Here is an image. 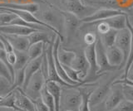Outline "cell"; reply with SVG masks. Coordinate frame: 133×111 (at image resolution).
I'll list each match as a JSON object with an SVG mask.
<instances>
[{
  "label": "cell",
  "mask_w": 133,
  "mask_h": 111,
  "mask_svg": "<svg viewBox=\"0 0 133 111\" xmlns=\"http://www.w3.org/2000/svg\"><path fill=\"white\" fill-rule=\"evenodd\" d=\"M45 46L46 44L43 42H37L30 45L27 51L29 60L36 59L43 55L45 51Z\"/></svg>",
  "instance_id": "obj_22"
},
{
  "label": "cell",
  "mask_w": 133,
  "mask_h": 111,
  "mask_svg": "<svg viewBox=\"0 0 133 111\" xmlns=\"http://www.w3.org/2000/svg\"><path fill=\"white\" fill-rule=\"evenodd\" d=\"M46 87H47L49 93L55 103V111H60V104H61V96H62V85L56 81L48 80L46 81Z\"/></svg>",
  "instance_id": "obj_17"
},
{
  "label": "cell",
  "mask_w": 133,
  "mask_h": 111,
  "mask_svg": "<svg viewBox=\"0 0 133 111\" xmlns=\"http://www.w3.org/2000/svg\"><path fill=\"white\" fill-rule=\"evenodd\" d=\"M14 51L16 53V56H17L15 65H14V71H15L17 70L22 69L26 66V65L30 60H29L28 51Z\"/></svg>",
  "instance_id": "obj_24"
},
{
  "label": "cell",
  "mask_w": 133,
  "mask_h": 111,
  "mask_svg": "<svg viewBox=\"0 0 133 111\" xmlns=\"http://www.w3.org/2000/svg\"><path fill=\"white\" fill-rule=\"evenodd\" d=\"M43 56H44V53L41 56L37 57V58H36V59L30 60L28 62V64L26 65V66H25L24 82L22 85V87H21V89H22L23 91L26 90L28 82L31 79V77L34 75L37 71H39V70L41 69L42 64H43Z\"/></svg>",
  "instance_id": "obj_13"
},
{
  "label": "cell",
  "mask_w": 133,
  "mask_h": 111,
  "mask_svg": "<svg viewBox=\"0 0 133 111\" xmlns=\"http://www.w3.org/2000/svg\"><path fill=\"white\" fill-rule=\"evenodd\" d=\"M63 111H70V110H63Z\"/></svg>",
  "instance_id": "obj_47"
},
{
  "label": "cell",
  "mask_w": 133,
  "mask_h": 111,
  "mask_svg": "<svg viewBox=\"0 0 133 111\" xmlns=\"http://www.w3.org/2000/svg\"><path fill=\"white\" fill-rule=\"evenodd\" d=\"M106 53L108 62L111 65L116 69L124 66V55L122 51L115 45L106 48Z\"/></svg>",
  "instance_id": "obj_14"
},
{
  "label": "cell",
  "mask_w": 133,
  "mask_h": 111,
  "mask_svg": "<svg viewBox=\"0 0 133 111\" xmlns=\"http://www.w3.org/2000/svg\"><path fill=\"white\" fill-rule=\"evenodd\" d=\"M62 16H63V31L66 34V38H70L76 31L78 29L82 24L81 19H79L76 15L73 13H71L69 12H66L64 10H61Z\"/></svg>",
  "instance_id": "obj_10"
},
{
  "label": "cell",
  "mask_w": 133,
  "mask_h": 111,
  "mask_svg": "<svg viewBox=\"0 0 133 111\" xmlns=\"http://www.w3.org/2000/svg\"><path fill=\"white\" fill-rule=\"evenodd\" d=\"M14 94L15 105L20 111H36L34 103L28 96H27L23 90L18 87L12 90Z\"/></svg>",
  "instance_id": "obj_11"
},
{
  "label": "cell",
  "mask_w": 133,
  "mask_h": 111,
  "mask_svg": "<svg viewBox=\"0 0 133 111\" xmlns=\"http://www.w3.org/2000/svg\"><path fill=\"white\" fill-rule=\"evenodd\" d=\"M32 101H33V103H34L36 111H49L47 105H46L43 102V100H42L41 97L37 99V100H32Z\"/></svg>",
  "instance_id": "obj_37"
},
{
  "label": "cell",
  "mask_w": 133,
  "mask_h": 111,
  "mask_svg": "<svg viewBox=\"0 0 133 111\" xmlns=\"http://www.w3.org/2000/svg\"><path fill=\"white\" fill-rule=\"evenodd\" d=\"M126 13L127 12L118 10V9L102 8V9H98L94 13L88 16V17L82 19L81 23L84 24H94L98 22H102L103 20H106L109 18L113 17V16L123 14Z\"/></svg>",
  "instance_id": "obj_7"
},
{
  "label": "cell",
  "mask_w": 133,
  "mask_h": 111,
  "mask_svg": "<svg viewBox=\"0 0 133 111\" xmlns=\"http://www.w3.org/2000/svg\"><path fill=\"white\" fill-rule=\"evenodd\" d=\"M127 19L130 24L131 25V27H133V14L130 13H127Z\"/></svg>",
  "instance_id": "obj_42"
},
{
  "label": "cell",
  "mask_w": 133,
  "mask_h": 111,
  "mask_svg": "<svg viewBox=\"0 0 133 111\" xmlns=\"http://www.w3.org/2000/svg\"><path fill=\"white\" fill-rule=\"evenodd\" d=\"M125 78H127V79H129V80H133V63L131 64V67L127 74V76Z\"/></svg>",
  "instance_id": "obj_41"
},
{
  "label": "cell",
  "mask_w": 133,
  "mask_h": 111,
  "mask_svg": "<svg viewBox=\"0 0 133 111\" xmlns=\"http://www.w3.org/2000/svg\"><path fill=\"white\" fill-rule=\"evenodd\" d=\"M131 7H133V2H132V5H131Z\"/></svg>",
  "instance_id": "obj_46"
},
{
  "label": "cell",
  "mask_w": 133,
  "mask_h": 111,
  "mask_svg": "<svg viewBox=\"0 0 133 111\" xmlns=\"http://www.w3.org/2000/svg\"><path fill=\"white\" fill-rule=\"evenodd\" d=\"M1 33V32H0ZM3 34V33H2ZM12 45L14 51H27L30 46L28 36L23 35H10L3 34Z\"/></svg>",
  "instance_id": "obj_16"
},
{
  "label": "cell",
  "mask_w": 133,
  "mask_h": 111,
  "mask_svg": "<svg viewBox=\"0 0 133 111\" xmlns=\"http://www.w3.org/2000/svg\"><path fill=\"white\" fill-rule=\"evenodd\" d=\"M25 67L17 70L15 71V75H14V80L12 82V90L18 87H22V85L24 82V77H25Z\"/></svg>",
  "instance_id": "obj_29"
},
{
  "label": "cell",
  "mask_w": 133,
  "mask_h": 111,
  "mask_svg": "<svg viewBox=\"0 0 133 111\" xmlns=\"http://www.w3.org/2000/svg\"><path fill=\"white\" fill-rule=\"evenodd\" d=\"M122 91L125 100L133 102V86L122 84Z\"/></svg>",
  "instance_id": "obj_33"
},
{
  "label": "cell",
  "mask_w": 133,
  "mask_h": 111,
  "mask_svg": "<svg viewBox=\"0 0 133 111\" xmlns=\"http://www.w3.org/2000/svg\"><path fill=\"white\" fill-rule=\"evenodd\" d=\"M0 76L5 78V79H7L8 81L11 82L12 84V78L9 70L7 67L6 64L4 63L1 59H0Z\"/></svg>",
  "instance_id": "obj_32"
},
{
  "label": "cell",
  "mask_w": 133,
  "mask_h": 111,
  "mask_svg": "<svg viewBox=\"0 0 133 111\" xmlns=\"http://www.w3.org/2000/svg\"><path fill=\"white\" fill-rule=\"evenodd\" d=\"M107 111H133V102L123 100L113 109Z\"/></svg>",
  "instance_id": "obj_31"
},
{
  "label": "cell",
  "mask_w": 133,
  "mask_h": 111,
  "mask_svg": "<svg viewBox=\"0 0 133 111\" xmlns=\"http://www.w3.org/2000/svg\"><path fill=\"white\" fill-rule=\"evenodd\" d=\"M12 84L7 79L0 76V95L5 97L12 91Z\"/></svg>",
  "instance_id": "obj_30"
},
{
  "label": "cell",
  "mask_w": 133,
  "mask_h": 111,
  "mask_svg": "<svg viewBox=\"0 0 133 111\" xmlns=\"http://www.w3.org/2000/svg\"><path fill=\"white\" fill-rule=\"evenodd\" d=\"M97 23H98V25L97 27V31L98 35L106 33L107 32H108L111 29L109 25H108V24L105 22H98Z\"/></svg>",
  "instance_id": "obj_36"
},
{
  "label": "cell",
  "mask_w": 133,
  "mask_h": 111,
  "mask_svg": "<svg viewBox=\"0 0 133 111\" xmlns=\"http://www.w3.org/2000/svg\"><path fill=\"white\" fill-rule=\"evenodd\" d=\"M63 10L76 15L79 19H83L94 13L98 9L87 5L82 0H61Z\"/></svg>",
  "instance_id": "obj_3"
},
{
  "label": "cell",
  "mask_w": 133,
  "mask_h": 111,
  "mask_svg": "<svg viewBox=\"0 0 133 111\" xmlns=\"http://www.w3.org/2000/svg\"><path fill=\"white\" fill-rule=\"evenodd\" d=\"M0 40H1V42L3 44V50L6 52H11L12 51H14V48H12V45L10 44V42H8V39L2 33H0Z\"/></svg>",
  "instance_id": "obj_35"
},
{
  "label": "cell",
  "mask_w": 133,
  "mask_h": 111,
  "mask_svg": "<svg viewBox=\"0 0 133 111\" xmlns=\"http://www.w3.org/2000/svg\"><path fill=\"white\" fill-rule=\"evenodd\" d=\"M34 31L36 30L32 29V28L18 26V25H10V24L0 25V32L3 34L28 36Z\"/></svg>",
  "instance_id": "obj_18"
},
{
  "label": "cell",
  "mask_w": 133,
  "mask_h": 111,
  "mask_svg": "<svg viewBox=\"0 0 133 111\" xmlns=\"http://www.w3.org/2000/svg\"><path fill=\"white\" fill-rule=\"evenodd\" d=\"M0 111H18V110L10 108H6V107H0Z\"/></svg>",
  "instance_id": "obj_43"
},
{
  "label": "cell",
  "mask_w": 133,
  "mask_h": 111,
  "mask_svg": "<svg viewBox=\"0 0 133 111\" xmlns=\"http://www.w3.org/2000/svg\"><path fill=\"white\" fill-rule=\"evenodd\" d=\"M131 42V33L127 27L123 28L122 30L117 31V34H116V38L115 41V46L116 47H118L123 53L124 65L127 61L129 53H130Z\"/></svg>",
  "instance_id": "obj_8"
},
{
  "label": "cell",
  "mask_w": 133,
  "mask_h": 111,
  "mask_svg": "<svg viewBox=\"0 0 133 111\" xmlns=\"http://www.w3.org/2000/svg\"><path fill=\"white\" fill-rule=\"evenodd\" d=\"M57 56L62 65L71 66L75 56H76V52L73 51L66 50L64 47H62V45L60 44V46L58 47L57 49Z\"/></svg>",
  "instance_id": "obj_20"
},
{
  "label": "cell",
  "mask_w": 133,
  "mask_h": 111,
  "mask_svg": "<svg viewBox=\"0 0 133 111\" xmlns=\"http://www.w3.org/2000/svg\"><path fill=\"white\" fill-rule=\"evenodd\" d=\"M124 99L122 91V84L112 83L109 94L105 99V106L107 110H110L116 107Z\"/></svg>",
  "instance_id": "obj_9"
},
{
  "label": "cell",
  "mask_w": 133,
  "mask_h": 111,
  "mask_svg": "<svg viewBox=\"0 0 133 111\" xmlns=\"http://www.w3.org/2000/svg\"><path fill=\"white\" fill-rule=\"evenodd\" d=\"M127 13H130L133 14V7L130 8V9H129L127 10Z\"/></svg>",
  "instance_id": "obj_44"
},
{
  "label": "cell",
  "mask_w": 133,
  "mask_h": 111,
  "mask_svg": "<svg viewBox=\"0 0 133 111\" xmlns=\"http://www.w3.org/2000/svg\"><path fill=\"white\" fill-rule=\"evenodd\" d=\"M79 86L80 85L69 86V87L62 86L63 88H62L60 111H78L82 100V94L78 89Z\"/></svg>",
  "instance_id": "obj_1"
},
{
  "label": "cell",
  "mask_w": 133,
  "mask_h": 111,
  "mask_svg": "<svg viewBox=\"0 0 133 111\" xmlns=\"http://www.w3.org/2000/svg\"><path fill=\"white\" fill-rule=\"evenodd\" d=\"M0 107H6V108H10V109H14L18 111H20V109L15 105L14 94L12 93V91L10 92L8 95H6L1 101H0Z\"/></svg>",
  "instance_id": "obj_27"
},
{
  "label": "cell",
  "mask_w": 133,
  "mask_h": 111,
  "mask_svg": "<svg viewBox=\"0 0 133 111\" xmlns=\"http://www.w3.org/2000/svg\"><path fill=\"white\" fill-rule=\"evenodd\" d=\"M116 34H117V31L115 29H111L107 32L106 33L98 35V38L101 40V42L104 45V47L106 48L110 47L111 46H114L115 45V41L116 38Z\"/></svg>",
  "instance_id": "obj_23"
},
{
  "label": "cell",
  "mask_w": 133,
  "mask_h": 111,
  "mask_svg": "<svg viewBox=\"0 0 133 111\" xmlns=\"http://www.w3.org/2000/svg\"><path fill=\"white\" fill-rule=\"evenodd\" d=\"M112 83H120V84H126L133 86V80H129L127 78H121V79H116L112 82Z\"/></svg>",
  "instance_id": "obj_40"
},
{
  "label": "cell",
  "mask_w": 133,
  "mask_h": 111,
  "mask_svg": "<svg viewBox=\"0 0 133 111\" xmlns=\"http://www.w3.org/2000/svg\"><path fill=\"white\" fill-rule=\"evenodd\" d=\"M40 97L42 99V100H43V102L47 105L49 111H55V103H54V100L52 96V94L49 93L47 87H46V84L41 90Z\"/></svg>",
  "instance_id": "obj_26"
},
{
  "label": "cell",
  "mask_w": 133,
  "mask_h": 111,
  "mask_svg": "<svg viewBox=\"0 0 133 111\" xmlns=\"http://www.w3.org/2000/svg\"><path fill=\"white\" fill-rule=\"evenodd\" d=\"M34 15L38 18L40 21L43 22L47 25L57 30L59 33L62 35V31H63V16H62V11L59 9L53 7V5L50 4V8L48 9L43 10L40 13H37ZM64 38V36H63Z\"/></svg>",
  "instance_id": "obj_2"
},
{
  "label": "cell",
  "mask_w": 133,
  "mask_h": 111,
  "mask_svg": "<svg viewBox=\"0 0 133 111\" xmlns=\"http://www.w3.org/2000/svg\"><path fill=\"white\" fill-rule=\"evenodd\" d=\"M53 42L51 43L46 44L47 47H45V56H46V60H47V80H46V81L48 80L56 81L57 83H59L61 85L66 86V87L74 86L73 85H69L68 83H66L58 76L55 67V63H54V58H53Z\"/></svg>",
  "instance_id": "obj_4"
},
{
  "label": "cell",
  "mask_w": 133,
  "mask_h": 111,
  "mask_svg": "<svg viewBox=\"0 0 133 111\" xmlns=\"http://www.w3.org/2000/svg\"><path fill=\"white\" fill-rule=\"evenodd\" d=\"M48 31V30H36L33 32H32L31 34H29L28 36V38L30 45L37 42H43L45 44L52 42L55 38L51 41Z\"/></svg>",
  "instance_id": "obj_21"
},
{
  "label": "cell",
  "mask_w": 133,
  "mask_h": 111,
  "mask_svg": "<svg viewBox=\"0 0 133 111\" xmlns=\"http://www.w3.org/2000/svg\"><path fill=\"white\" fill-rule=\"evenodd\" d=\"M127 27L129 28V30L131 31V50H130V53H129V56H128V58L127 61H126V63L124 65V71H123V76L122 78H125L127 76V74L130 69L131 64L133 63V27H131V25L129 23L128 19H127Z\"/></svg>",
  "instance_id": "obj_25"
},
{
  "label": "cell",
  "mask_w": 133,
  "mask_h": 111,
  "mask_svg": "<svg viewBox=\"0 0 133 111\" xmlns=\"http://www.w3.org/2000/svg\"><path fill=\"white\" fill-rule=\"evenodd\" d=\"M0 48L3 49V44H2V42H1V40H0Z\"/></svg>",
  "instance_id": "obj_45"
},
{
  "label": "cell",
  "mask_w": 133,
  "mask_h": 111,
  "mask_svg": "<svg viewBox=\"0 0 133 111\" xmlns=\"http://www.w3.org/2000/svg\"><path fill=\"white\" fill-rule=\"evenodd\" d=\"M98 36L97 34L94 33V32H87L84 35V42L86 45H92L95 44L97 42Z\"/></svg>",
  "instance_id": "obj_34"
},
{
  "label": "cell",
  "mask_w": 133,
  "mask_h": 111,
  "mask_svg": "<svg viewBox=\"0 0 133 111\" xmlns=\"http://www.w3.org/2000/svg\"><path fill=\"white\" fill-rule=\"evenodd\" d=\"M90 111H107L106 106H105V100L99 103V104L91 106L90 107Z\"/></svg>",
  "instance_id": "obj_39"
},
{
  "label": "cell",
  "mask_w": 133,
  "mask_h": 111,
  "mask_svg": "<svg viewBox=\"0 0 133 111\" xmlns=\"http://www.w3.org/2000/svg\"><path fill=\"white\" fill-rule=\"evenodd\" d=\"M71 67H72L74 70H76L80 73L81 79L82 80H85L89 71V64L86 59L84 52H76V56H75L72 63L71 65Z\"/></svg>",
  "instance_id": "obj_15"
},
{
  "label": "cell",
  "mask_w": 133,
  "mask_h": 111,
  "mask_svg": "<svg viewBox=\"0 0 133 111\" xmlns=\"http://www.w3.org/2000/svg\"><path fill=\"white\" fill-rule=\"evenodd\" d=\"M6 57H7V60H8V62L12 66H14V65H15L16 60H17L15 51H12L11 52H6Z\"/></svg>",
  "instance_id": "obj_38"
},
{
  "label": "cell",
  "mask_w": 133,
  "mask_h": 111,
  "mask_svg": "<svg viewBox=\"0 0 133 111\" xmlns=\"http://www.w3.org/2000/svg\"><path fill=\"white\" fill-rule=\"evenodd\" d=\"M62 66H63V68H64V71H65L66 74L68 75V76L72 81L77 82V83H86L84 80H82L81 79L80 73H79L77 71L74 70L72 67L68 66V65H62Z\"/></svg>",
  "instance_id": "obj_28"
},
{
  "label": "cell",
  "mask_w": 133,
  "mask_h": 111,
  "mask_svg": "<svg viewBox=\"0 0 133 111\" xmlns=\"http://www.w3.org/2000/svg\"><path fill=\"white\" fill-rule=\"evenodd\" d=\"M95 49H96V56H97V63L99 68L97 71V75L99 76H101L103 73L116 70V67H113L108 62L107 53H106V47H104V45L102 44L99 38H97V42H96Z\"/></svg>",
  "instance_id": "obj_6"
},
{
  "label": "cell",
  "mask_w": 133,
  "mask_h": 111,
  "mask_svg": "<svg viewBox=\"0 0 133 111\" xmlns=\"http://www.w3.org/2000/svg\"><path fill=\"white\" fill-rule=\"evenodd\" d=\"M127 13L113 16V17L109 18L106 20H103L102 22L107 23L112 29L119 31L127 27Z\"/></svg>",
  "instance_id": "obj_19"
},
{
  "label": "cell",
  "mask_w": 133,
  "mask_h": 111,
  "mask_svg": "<svg viewBox=\"0 0 133 111\" xmlns=\"http://www.w3.org/2000/svg\"><path fill=\"white\" fill-rule=\"evenodd\" d=\"M116 79V77L111 78V80L107 81L105 84H103L100 86H97V88L94 90V91L92 94H91L90 97V100H89V104L90 107L99 104L102 101L105 100V99L107 98V94H109V91L111 90V86L112 85V82Z\"/></svg>",
  "instance_id": "obj_12"
},
{
  "label": "cell",
  "mask_w": 133,
  "mask_h": 111,
  "mask_svg": "<svg viewBox=\"0 0 133 111\" xmlns=\"http://www.w3.org/2000/svg\"><path fill=\"white\" fill-rule=\"evenodd\" d=\"M45 84H46V77L40 69L39 71H37L31 77V79L28 84L27 88L23 92L32 100H35L37 99L40 98L41 90L45 85Z\"/></svg>",
  "instance_id": "obj_5"
}]
</instances>
